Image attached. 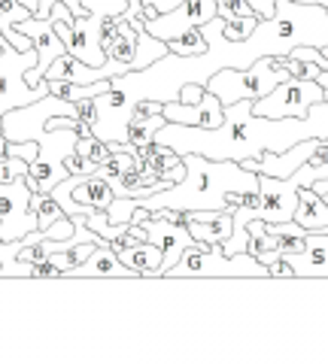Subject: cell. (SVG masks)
<instances>
[{"label": "cell", "instance_id": "1", "mask_svg": "<svg viewBox=\"0 0 328 364\" xmlns=\"http://www.w3.org/2000/svg\"><path fill=\"white\" fill-rule=\"evenodd\" d=\"M255 100H237L225 107V122L219 128H191V124L167 122L155 134V143L171 146L176 155H203L216 161H246L265 152H286L310 136L328 140V100L310 107V116L304 119H268L253 112Z\"/></svg>", "mask_w": 328, "mask_h": 364}, {"label": "cell", "instance_id": "2", "mask_svg": "<svg viewBox=\"0 0 328 364\" xmlns=\"http://www.w3.org/2000/svg\"><path fill=\"white\" fill-rule=\"evenodd\" d=\"M186 179L176 186L158 191L149 198H116L110 203V222L122 225L131 222V213L137 207L146 210H228L234 213L243 203V191L258 188V173L246 170L240 161H216L203 155H183Z\"/></svg>", "mask_w": 328, "mask_h": 364}, {"label": "cell", "instance_id": "3", "mask_svg": "<svg viewBox=\"0 0 328 364\" xmlns=\"http://www.w3.org/2000/svg\"><path fill=\"white\" fill-rule=\"evenodd\" d=\"M171 279H265L270 270L253 252L228 255L222 243H191L167 273Z\"/></svg>", "mask_w": 328, "mask_h": 364}, {"label": "cell", "instance_id": "4", "mask_svg": "<svg viewBox=\"0 0 328 364\" xmlns=\"http://www.w3.org/2000/svg\"><path fill=\"white\" fill-rule=\"evenodd\" d=\"M292 73L286 67V58H274V55H265V58L253 61L250 67H225V70L213 73L207 88L216 95L225 107L237 104V100H258L270 95L280 82H286Z\"/></svg>", "mask_w": 328, "mask_h": 364}, {"label": "cell", "instance_id": "5", "mask_svg": "<svg viewBox=\"0 0 328 364\" xmlns=\"http://www.w3.org/2000/svg\"><path fill=\"white\" fill-rule=\"evenodd\" d=\"M40 61L37 49H28V52H18L13 43L4 40V33H0V116L16 107H28L33 100L46 97L49 95V82L43 79V82L33 88L28 85L25 73L33 70Z\"/></svg>", "mask_w": 328, "mask_h": 364}, {"label": "cell", "instance_id": "6", "mask_svg": "<svg viewBox=\"0 0 328 364\" xmlns=\"http://www.w3.org/2000/svg\"><path fill=\"white\" fill-rule=\"evenodd\" d=\"M322 176H328V173L322 167H313L310 161L301 164L295 173L286 176V179L258 173V188H262V200H265L262 219L265 222H289V219H295L301 188H313V182L322 179Z\"/></svg>", "mask_w": 328, "mask_h": 364}, {"label": "cell", "instance_id": "7", "mask_svg": "<svg viewBox=\"0 0 328 364\" xmlns=\"http://www.w3.org/2000/svg\"><path fill=\"white\" fill-rule=\"evenodd\" d=\"M325 100V88L316 79H301V76H289L286 82H280L270 95L258 97L253 104L255 116H268V119H304L310 116V107Z\"/></svg>", "mask_w": 328, "mask_h": 364}, {"label": "cell", "instance_id": "8", "mask_svg": "<svg viewBox=\"0 0 328 364\" xmlns=\"http://www.w3.org/2000/svg\"><path fill=\"white\" fill-rule=\"evenodd\" d=\"M31 198L33 191L28 188L25 176L0 182V240L4 243L21 240L40 228L37 213L31 210Z\"/></svg>", "mask_w": 328, "mask_h": 364}, {"label": "cell", "instance_id": "9", "mask_svg": "<svg viewBox=\"0 0 328 364\" xmlns=\"http://www.w3.org/2000/svg\"><path fill=\"white\" fill-rule=\"evenodd\" d=\"M52 195L58 198L67 215H92L95 210H110V203L116 200L110 179L100 173H88V176L70 173L52 188Z\"/></svg>", "mask_w": 328, "mask_h": 364}, {"label": "cell", "instance_id": "10", "mask_svg": "<svg viewBox=\"0 0 328 364\" xmlns=\"http://www.w3.org/2000/svg\"><path fill=\"white\" fill-rule=\"evenodd\" d=\"M216 16H219L216 0H179L171 13H158L155 18L143 21V25H146V31H149L152 37L171 43L174 37H179V33L207 25V21L216 18Z\"/></svg>", "mask_w": 328, "mask_h": 364}, {"label": "cell", "instance_id": "11", "mask_svg": "<svg viewBox=\"0 0 328 364\" xmlns=\"http://www.w3.org/2000/svg\"><path fill=\"white\" fill-rule=\"evenodd\" d=\"M143 225H146V231H149V240L164 252L162 277H167V273H171V267L176 264L179 255H183L191 243H198L195 237H191V231H189L186 222H174V219H167V215H162L158 210H155Z\"/></svg>", "mask_w": 328, "mask_h": 364}, {"label": "cell", "instance_id": "12", "mask_svg": "<svg viewBox=\"0 0 328 364\" xmlns=\"http://www.w3.org/2000/svg\"><path fill=\"white\" fill-rule=\"evenodd\" d=\"M167 122L176 124H191V128H219L225 122V104L207 88L203 97L195 100V104H183V100H167L162 107Z\"/></svg>", "mask_w": 328, "mask_h": 364}, {"label": "cell", "instance_id": "13", "mask_svg": "<svg viewBox=\"0 0 328 364\" xmlns=\"http://www.w3.org/2000/svg\"><path fill=\"white\" fill-rule=\"evenodd\" d=\"M316 146H319V136H310V140H301L295 146H289L286 152H265L258 158H246L243 167L255 170V173H265V176L286 179V176L295 173L301 164L310 161V155L316 152Z\"/></svg>", "mask_w": 328, "mask_h": 364}, {"label": "cell", "instance_id": "14", "mask_svg": "<svg viewBox=\"0 0 328 364\" xmlns=\"http://www.w3.org/2000/svg\"><path fill=\"white\" fill-rule=\"evenodd\" d=\"M183 222L198 243H225L234 231V215L228 210H189Z\"/></svg>", "mask_w": 328, "mask_h": 364}, {"label": "cell", "instance_id": "15", "mask_svg": "<svg viewBox=\"0 0 328 364\" xmlns=\"http://www.w3.org/2000/svg\"><path fill=\"white\" fill-rule=\"evenodd\" d=\"M286 258L295 267V279H328V231H310L304 252Z\"/></svg>", "mask_w": 328, "mask_h": 364}, {"label": "cell", "instance_id": "16", "mask_svg": "<svg viewBox=\"0 0 328 364\" xmlns=\"http://www.w3.org/2000/svg\"><path fill=\"white\" fill-rule=\"evenodd\" d=\"M67 277H110V279H137V273H134L128 264H122V258L116 255V249L110 243L107 246H97L92 255H88L83 264L73 267Z\"/></svg>", "mask_w": 328, "mask_h": 364}, {"label": "cell", "instance_id": "17", "mask_svg": "<svg viewBox=\"0 0 328 364\" xmlns=\"http://www.w3.org/2000/svg\"><path fill=\"white\" fill-rule=\"evenodd\" d=\"M116 255L122 258V264H128L140 279H158L162 277L164 252L152 240L137 243V246H116Z\"/></svg>", "mask_w": 328, "mask_h": 364}, {"label": "cell", "instance_id": "18", "mask_svg": "<svg viewBox=\"0 0 328 364\" xmlns=\"http://www.w3.org/2000/svg\"><path fill=\"white\" fill-rule=\"evenodd\" d=\"M107 58L125 64L128 73L146 70V61H143V55H140V33H137V28H134L131 21L125 18V13H122V25H119L116 40H112V46L107 49Z\"/></svg>", "mask_w": 328, "mask_h": 364}, {"label": "cell", "instance_id": "19", "mask_svg": "<svg viewBox=\"0 0 328 364\" xmlns=\"http://www.w3.org/2000/svg\"><path fill=\"white\" fill-rule=\"evenodd\" d=\"M164 124H167L164 112H152V109H146V107L137 104L134 112H131V122H128V146L131 149H140V146L152 143L155 134L162 131Z\"/></svg>", "mask_w": 328, "mask_h": 364}, {"label": "cell", "instance_id": "20", "mask_svg": "<svg viewBox=\"0 0 328 364\" xmlns=\"http://www.w3.org/2000/svg\"><path fill=\"white\" fill-rule=\"evenodd\" d=\"M295 222L304 225L307 231H328V200L313 188H301Z\"/></svg>", "mask_w": 328, "mask_h": 364}, {"label": "cell", "instance_id": "21", "mask_svg": "<svg viewBox=\"0 0 328 364\" xmlns=\"http://www.w3.org/2000/svg\"><path fill=\"white\" fill-rule=\"evenodd\" d=\"M46 82H49V95L64 97V100H70V104H79V100H85V97H97L112 88V79H100V82H92V85L67 82V79H46Z\"/></svg>", "mask_w": 328, "mask_h": 364}, {"label": "cell", "instance_id": "22", "mask_svg": "<svg viewBox=\"0 0 328 364\" xmlns=\"http://www.w3.org/2000/svg\"><path fill=\"white\" fill-rule=\"evenodd\" d=\"M31 210L37 213V222H40V228L46 231L49 225H55L58 219H64V207L58 203V198L52 195V191H33V198H31Z\"/></svg>", "mask_w": 328, "mask_h": 364}, {"label": "cell", "instance_id": "23", "mask_svg": "<svg viewBox=\"0 0 328 364\" xmlns=\"http://www.w3.org/2000/svg\"><path fill=\"white\" fill-rule=\"evenodd\" d=\"M79 158H85L92 167H100L110 158V143H104L97 134H85V136H76V149ZM97 173V170H95Z\"/></svg>", "mask_w": 328, "mask_h": 364}, {"label": "cell", "instance_id": "24", "mask_svg": "<svg viewBox=\"0 0 328 364\" xmlns=\"http://www.w3.org/2000/svg\"><path fill=\"white\" fill-rule=\"evenodd\" d=\"M171 52L174 55H201V52H207V37H203V31L201 28H191L186 33H179V37H174L171 43Z\"/></svg>", "mask_w": 328, "mask_h": 364}, {"label": "cell", "instance_id": "25", "mask_svg": "<svg viewBox=\"0 0 328 364\" xmlns=\"http://www.w3.org/2000/svg\"><path fill=\"white\" fill-rule=\"evenodd\" d=\"M31 16L33 9H28L21 0H0V28H4V33H9L18 21H25Z\"/></svg>", "mask_w": 328, "mask_h": 364}, {"label": "cell", "instance_id": "26", "mask_svg": "<svg viewBox=\"0 0 328 364\" xmlns=\"http://www.w3.org/2000/svg\"><path fill=\"white\" fill-rule=\"evenodd\" d=\"M258 21H262L258 16H250V18H222V33L228 40H246L255 31Z\"/></svg>", "mask_w": 328, "mask_h": 364}, {"label": "cell", "instance_id": "27", "mask_svg": "<svg viewBox=\"0 0 328 364\" xmlns=\"http://www.w3.org/2000/svg\"><path fill=\"white\" fill-rule=\"evenodd\" d=\"M216 6H219L222 18H250V16H258L255 9L246 4V0H216ZM258 18H262V16H258Z\"/></svg>", "mask_w": 328, "mask_h": 364}, {"label": "cell", "instance_id": "28", "mask_svg": "<svg viewBox=\"0 0 328 364\" xmlns=\"http://www.w3.org/2000/svg\"><path fill=\"white\" fill-rule=\"evenodd\" d=\"M246 4H250L262 18H274L277 0H246ZM298 4H322V6H328V0H298Z\"/></svg>", "mask_w": 328, "mask_h": 364}, {"label": "cell", "instance_id": "29", "mask_svg": "<svg viewBox=\"0 0 328 364\" xmlns=\"http://www.w3.org/2000/svg\"><path fill=\"white\" fill-rule=\"evenodd\" d=\"M270 277H280V279H295V267H292V261L286 255H277L274 261L268 264Z\"/></svg>", "mask_w": 328, "mask_h": 364}, {"label": "cell", "instance_id": "30", "mask_svg": "<svg viewBox=\"0 0 328 364\" xmlns=\"http://www.w3.org/2000/svg\"><path fill=\"white\" fill-rule=\"evenodd\" d=\"M76 119H79V122H85V124H95V119H97L95 97H85V100H79V104H76Z\"/></svg>", "mask_w": 328, "mask_h": 364}, {"label": "cell", "instance_id": "31", "mask_svg": "<svg viewBox=\"0 0 328 364\" xmlns=\"http://www.w3.org/2000/svg\"><path fill=\"white\" fill-rule=\"evenodd\" d=\"M203 85H198V82H186L183 88H179V100H183V104H195V100H201L203 97Z\"/></svg>", "mask_w": 328, "mask_h": 364}, {"label": "cell", "instance_id": "32", "mask_svg": "<svg viewBox=\"0 0 328 364\" xmlns=\"http://www.w3.org/2000/svg\"><path fill=\"white\" fill-rule=\"evenodd\" d=\"M143 4H152V6H158V13H171V9L179 4V0H143Z\"/></svg>", "mask_w": 328, "mask_h": 364}, {"label": "cell", "instance_id": "33", "mask_svg": "<svg viewBox=\"0 0 328 364\" xmlns=\"http://www.w3.org/2000/svg\"><path fill=\"white\" fill-rule=\"evenodd\" d=\"M325 100H328V88H325Z\"/></svg>", "mask_w": 328, "mask_h": 364}, {"label": "cell", "instance_id": "34", "mask_svg": "<svg viewBox=\"0 0 328 364\" xmlns=\"http://www.w3.org/2000/svg\"><path fill=\"white\" fill-rule=\"evenodd\" d=\"M325 200H328V195H325Z\"/></svg>", "mask_w": 328, "mask_h": 364}]
</instances>
